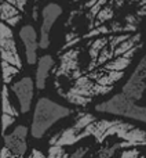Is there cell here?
Masks as SVG:
<instances>
[{
    "label": "cell",
    "mask_w": 146,
    "mask_h": 158,
    "mask_svg": "<svg viewBox=\"0 0 146 158\" xmlns=\"http://www.w3.org/2000/svg\"><path fill=\"white\" fill-rule=\"evenodd\" d=\"M145 50L142 31L81 39L60 52L54 86L68 103L84 107L113 92Z\"/></svg>",
    "instance_id": "1"
},
{
    "label": "cell",
    "mask_w": 146,
    "mask_h": 158,
    "mask_svg": "<svg viewBox=\"0 0 146 158\" xmlns=\"http://www.w3.org/2000/svg\"><path fill=\"white\" fill-rule=\"evenodd\" d=\"M99 118L77 112L73 122L50 139L47 157H146L144 122L128 117Z\"/></svg>",
    "instance_id": "2"
},
{
    "label": "cell",
    "mask_w": 146,
    "mask_h": 158,
    "mask_svg": "<svg viewBox=\"0 0 146 158\" xmlns=\"http://www.w3.org/2000/svg\"><path fill=\"white\" fill-rule=\"evenodd\" d=\"M146 21V0H86L71 13L62 49L102 33L141 31Z\"/></svg>",
    "instance_id": "3"
},
{
    "label": "cell",
    "mask_w": 146,
    "mask_h": 158,
    "mask_svg": "<svg viewBox=\"0 0 146 158\" xmlns=\"http://www.w3.org/2000/svg\"><path fill=\"white\" fill-rule=\"evenodd\" d=\"M73 114V110L55 103L48 97H40L35 106L30 133L35 139H41L61 119Z\"/></svg>",
    "instance_id": "4"
},
{
    "label": "cell",
    "mask_w": 146,
    "mask_h": 158,
    "mask_svg": "<svg viewBox=\"0 0 146 158\" xmlns=\"http://www.w3.org/2000/svg\"><path fill=\"white\" fill-rule=\"evenodd\" d=\"M0 69L3 83L8 85L22 71V60L18 53L13 29L6 22H0Z\"/></svg>",
    "instance_id": "5"
},
{
    "label": "cell",
    "mask_w": 146,
    "mask_h": 158,
    "mask_svg": "<svg viewBox=\"0 0 146 158\" xmlns=\"http://www.w3.org/2000/svg\"><path fill=\"white\" fill-rule=\"evenodd\" d=\"M145 89H146V50L142 54V57L139 58L135 68L130 74V77L124 82V85L121 87V93L127 96L128 98H131V100L139 101Z\"/></svg>",
    "instance_id": "6"
},
{
    "label": "cell",
    "mask_w": 146,
    "mask_h": 158,
    "mask_svg": "<svg viewBox=\"0 0 146 158\" xmlns=\"http://www.w3.org/2000/svg\"><path fill=\"white\" fill-rule=\"evenodd\" d=\"M28 128L25 125H18L4 135V146L0 151V157H24L28 150Z\"/></svg>",
    "instance_id": "7"
},
{
    "label": "cell",
    "mask_w": 146,
    "mask_h": 158,
    "mask_svg": "<svg viewBox=\"0 0 146 158\" xmlns=\"http://www.w3.org/2000/svg\"><path fill=\"white\" fill-rule=\"evenodd\" d=\"M62 14V7L57 3H48L41 10V25L39 35V46L40 49H47L50 46V32L54 24Z\"/></svg>",
    "instance_id": "8"
},
{
    "label": "cell",
    "mask_w": 146,
    "mask_h": 158,
    "mask_svg": "<svg viewBox=\"0 0 146 158\" xmlns=\"http://www.w3.org/2000/svg\"><path fill=\"white\" fill-rule=\"evenodd\" d=\"M11 92L17 97L19 111L22 114H28L30 111L33 94H35V82L32 81V78L25 77V78H21L19 81L14 82L11 85Z\"/></svg>",
    "instance_id": "9"
},
{
    "label": "cell",
    "mask_w": 146,
    "mask_h": 158,
    "mask_svg": "<svg viewBox=\"0 0 146 158\" xmlns=\"http://www.w3.org/2000/svg\"><path fill=\"white\" fill-rule=\"evenodd\" d=\"M0 103H2V117H0V123H2V133H6L8 128L11 125H14L17 119L19 117V110L14 106L13 100L10 96V90H8L7 85L2 86V92H0Z\"/></svg>",
    "instance_id": "10"
},
{
    "label": "cell",
    "mask_w": 146,
    "mask_h": 158,
    "mask_svg": "<svg viewBox=\"0 0 146 158\" xmlns=\"http://www.w3.org/2000/svg\"><path fill=\"white\" fill-rule=\"evenodd\" d=\"M28 0H3L0 3V19L10 27H15L22 19Z\"/></svg>",
    "instance_id": "11"
},
{
    "label": "cell",
    "mask_w": 146,
    "mask_h": 158,
    "mask_svg": "<svg viewBox=\"0 0 146 158\" xmlns=\"http://www.w3.org/2000/svg\"><path fill=\"white\" fill-rule=\"evenodd\" d=\"M19 39L22 40L25 46V56H26V63L29 65L37 63V49L39 46V35L36 32L33 25H24L19 29Z\"/></svg>",
    "instance_id": "12"
},
{
    "label": "cell",
    "mask_w": 146,
    "mask_h": 158,
    "mask_svg": "<svg viewBox=\"0 0 146 158\" xmlns=\"http://www.w3.org/2000/svg\"><path fill=\"white\" fill-rule=\"evenodd\" d=\"M55 67V61L51 56L46 54L37 60V68H36V78L35 83L39 90H43L46 87L47 79H48L50 74H51L52 68Z\"/></svg>",
    "instance_id": "13"
},
{
    "label": "cell",
    "mask_w": 146,
    "mask_h": 158,
    "mask_svg": "<svg viewBox=\"0 0 146 158\" xmlns=\"http://www.w3.org/2000/svg\"><path fill=\"white\" fill-rule=\"evenodd\" d=\"M47 156V154H43V153H41V151H39V150H36V148H35V150H32V153H30V158H35V157H40V158H44V157H46Z\"/></svg>",
    "instance_id": "14"
},
{
    "label": "cell",
    "mask_w": 146,
    "mask_h": 158,
    "mask_svg": "<svg viewBox=\"0 0 146 158\" xmlns=\"http://www.w3.org/2000/svg\"><path fill=\"white\" fill-rule=\"evenodd\" d=\"M35 2H39V0H35Z\"/></svg>",
    "instance_id": "15"
}]
</instances>
